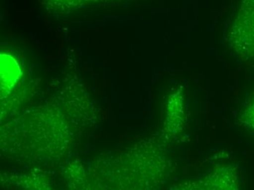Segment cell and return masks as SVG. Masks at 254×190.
<instances>
[{"instance_id": "6da1fadb", "label": "cell", "mask_w": 254, "mask_h": 190, "mask_svg": "<svg viewBox=\"0 0 254 190\" xmlns=\"http://www.w3.org/2000/svg\"><path fill=\"white\" fill-rule=\"evenodd\" d=\"M233 29L240 54L254 57V0H243Z\"/></svg>"}]
</instances>
